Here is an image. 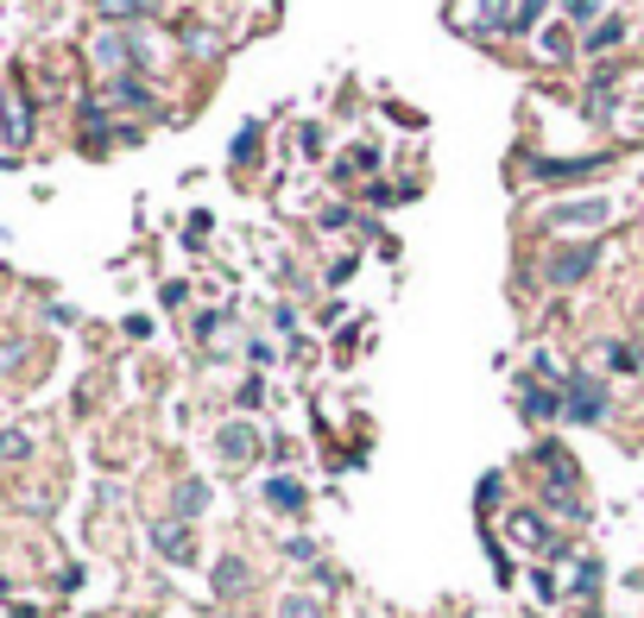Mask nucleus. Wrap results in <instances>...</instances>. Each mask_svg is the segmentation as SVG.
<instances>
[{"mask_svg":"<svg viewBox=\"0 0 644 618\" xmlns=\"http://www.w3.org/2000/svg\"><path fill=\"white\" fill-rule=\"evenodd\" d=\"M613 221V202L606 196H575V202H549L537 215V228L544 233H601Z\"/></svg>","mask_w":644,"mask_h":618,"instance_id":"obj_1","label":"nucleus"},{"mask_svg":"<svg viewBox=\"0 0 644 618\" xmlns=\"http://www.w3.org/2000/svg\"><path fill=\"white\" fill-rule=\"evenodd\" d=\"M601 266V240H575V247L544 252V285H582L587 271Z\"/></svg>","mask_w":644,"mask_h":618,"instance_id":"obj_2","label":"nucleus"},{"mask_svg":"<svg viewBox=\"0 0 644 618\" xmlns=\"http://www.w3.org/2000/svg\"><path fill=\"white\" fill-rule=\"evenodd\" d=\"M563 417L568 423H601L606 417V386L594 379V372H568V386H563Z\"/></svg>","mask_w":644,"mask_h":618,"instance_id":"obj_3","label":"nucleus"},{"mask_svg":"<svg viewBox=\"0 0 644 618\" xmlns=\"http://www.w3.org/2000/svg\"><path fill=\"white\" fill-rule=\"evenodd\" d=\"M462 26H468L474 39H493V32H512V26H518V7H512V0H474Z\"/></svg>","mask_w":644,"mask_h":618,"instance_id":"obj_4","label":"nucleus"},{"mask_svg":"<svg viewBox=\"0 0 644 618\" xmlns=\"http://www.w3.org/2000/svg\"><path fill=\"white\" fill-rule=\"evenodd\" d=\"M152 549L165 561H196V530L184 518H158L152 524Z\"/></svg>","mask_w":644,"mask_h":618,"instance_id":"obj_5","label":"nucleus"},{"mask_svg":"<svg viewBox=\"0 0 644 618\" xmlns=\"http://www.w3.org/2000/svg\"><path fill=\"white\" fill-rule=\"evenodd\" d=\"M594 171H601V158H537V165H531L537 183H582V177H594Z\"/></svg>","mask_w":644,"mask_h":618,"instance_id":"obj_6","label":"nucleus"},{"mask_svg":"<svg viewBox=\"0 0 644 618\" xmlns=\"http://www.w3.org/2000/svg\"><path fill=\"white\" fill-rule=\"evenodd\" d=\"M518 405H525V417L531 423H556L563 417V386H518Z\"/></svg>","mask_w":644,"mask_h":618,"instance_id":"obj_7","label":"nucleus"},{"mask_svg":"<svg viewBox=\"0 0 644 618\" xmlns=\"http://www.w3.org/2000/svg\"><path fill=\"white\" fill-rule=\"evenodd\" d=\"M537 467L549 474V492H575V480H582V474H575V455H568V448H556V442L537 448Z\"/></svg>","mask_w":644,"mask_h":618,"instance_id":"obj_8","label":"nucleus"},{"mask_svg":"<svg viewBox=\"0 0 644 618\" xmlns=\"http://www.w3.org/2000/svg\"><path fill=\"white\" fill-rule=\"evenodd\" d=\"M0 133H7V146H26V139H32V108H26L13 89L0 96Z\"/></svg>","mask_w":644,"mask_h":618,"instance_id":"obj_9","label":"nucleus"},{"mask_svg":"<svg viewBox=\"0 0 644 618\" xmlns=\"http://www.w3.org/2000/svg\"><path fill=\"white\" fill-rule=\"evenodd\" d=\"M512 537L531 542V549H544V556H563V542L549 537V524L537 518V511H512Z\"/></svg>","mask_w":644,"mask_h":618,"instance_id":"obj_10","label":"nucleus"},{"mask_svg":"<svg viewBox=\"0 0 644 618\" xmlns=\"http://www.w3.org/2000/svg\"><path fill=\"white\" fill-rule=\"evenodd\" d=\"M215 448H221V455H228V461H254V455H259V429L254 423H228V429H221V436H215Z\"/></svg>","mask_w":644,"mask_h":618,"instance_id":"obj_11","label":"nucleus"},{"mask_svg":"<svg viewBox=\"0 0 644 618\" xmlns=\"http://www.w3.org/2000/svg\"><path fill=\"white\" fill-rule=\"evenodd\" d=\"M266 505H273V511H304V505H310V492H304V480H291V474H273V480H266Z\"/></svg>","mask_w":644,"mask_h":618,"instance_id":"obj_12","label":"nucleus"},{"mask_svg":"<svg viewBox=\"0 0 644 618\" xmlns=\"http://www.w3.org/2000/svg\"><path fill=\"white\" fill-rule=\"evenodd\" d=\"M259 146H266V127H259V120H247V127L235 133V146H228V158H235V165H254Z\"/></svg>","mask_w":644,"mask_h":618,"instance_id":"obj_13","label":"nucleus"},{"mask_svg":"<svg viewBox=\"0 0 644 618\" xmlns=\"http://www.w3.org/2000/svg\"><path fill=\"white\" fill-rule=\"evenodd\" d=\"M620 39H625V20H601V26H587V32H582V44L594 51V58H601V51H613Z\"/></svg>","mask_w":644,"mask_h":618,"instance_id":"obj_14","label":"nucleus"},{"mask_svg":"<svg viewBox=\"0 0 644 618\" xmlns=\"http://www.w3.org/2000/svg\"><path fill=\"white\" fill-rule=\"evenodd\" d=\"M202 505H209V486H202V480H184V486H177V518H184V524L202 518Z\"/></svg>","mask_w":644,"mask_h":618,"instance_id":"obj_15","label":"nucleus"},{"mask_svg":"<svg viewBox=\"0 0 644 618\" xmlns=\"http://www.w3.org/2000/svg\"><path fill=\"white\" fill-rule=\"evenodd\" d=\"M108 96H115V101H127V108H158V101H152V89H139L133 77H108Z\"/></svg>","mask_w":644,"mask_h":618,"instance_id":"obj_16","label":"nucleus"},{"mask_svg":"<svg viewBox=\"0 0 644 618\" xmlns=\"http://www.w3.org/2000/svg\"><path fill=\"white\" fill-rule=\"evenodd\" d=\"M101 20H146L152 13V0H96Z\"/></svg>","mask_w":644,"mask_h":618,"instance_id":"obj_17","label":"nucleus"},{"mask_svg":"<svg viewBox=\"0 0 644 618\" xmlns=\"http://www.w3.org/2000/svg\"><path fill=\"white\" fill-rule=\"evenodd\" d=\"M240 587H247V568H240V561L228 556L221 568H215V594H240Z\"/></svg>","mask_w":644,"mask_h":618,"instance_id":"obj_18","label":"nucleus"},{"mask_svg":"<svg viewBox=\"0 0 644 618\" xmlns=\"http://www.w3.org/2000/svg\"><path fill=\"white\" fill-rule=\"evenodd\" d=\"M537 51H544L549 63H568V51H575V44H568V32H537Z\"/></svg>","mask_w":644,"mask_h":618,"instance_id":"obj_19","label":"nucleus"},{"mask_svg":"<svg viewBox=\"0 0 644 618\" xmlns=\"http://www.w3.org/2000/svg\"><path fill=\"white\" fill-rule=\"evenodd\" d=\"M601 561H594V556H582V568H575V594H601Z\"/></svg>","mask_w":644,"mask_h":618,"instance_id":"obj_20","label":"nucleus"},{"mask_svg":"<svg viewBox=\"0 0 644 618\" xmlns=\"http://www.w3.org/2000/svg\"><path fill=\"white\" fill-rule=\"evenodd\" d=\"M544 7H549V0H518V26H512V32H537Z\"/></svg>","mask_w":644,"mask_h":618,"instance_id":"obj_21","label":"nucleus"},{"mask_svg":"<svg viewBox=\"0 0 644 618\" xmlns=\"http://www.w3.org/2000/svg\"><path fill=\"white\" fill-rule=\"evenodd\" d=\"M278 618H323V606H316V599H304V594H291L285 606H278Z\"/></svg>","mask_w":644,"mask_h":618,"instance_id":"obj_22","label":"nucleus"},{"mask_svg":"<svg viewBox=\"0 0 644 618\" xmlns=\"http://www.w3.org/2000/svg\"><path fill=\"white\" fill-rule=\"evenodd\" d=\"M323 228H373L367 215H354V209H329L323 215Z\"/></svg>","mask_w":644,"mask_h":618,"instance_id":"obj_23","label":"nucleus"},{"mask_svg":"<svg viewBox=\"0 0 644 618\" xmlns=\"http://www.w3.org/2000/svg\"><path fill=\"white\" fill-rule=\"evenodd\" d=\"M499 492H506V480H499V474H487V480L474 486V499H480V511H487V505L499 499Z\"/></svg>","mask_w":644,"mask_h":618,"instance_id":"obj_24","label":"nucleus"},{"mask_svg":"<svg viewBox=\"0 0 644 618\" xmlns=\"http://www.w3.org/2000/svg\"><path fill=\"white\" fill-rule=\"evenodd\" d=\"M606 367H613V372H632L638 360H632V348H620V341H613V348H606Z\"/></svg>","mask_w":644,"mask_h":618,"instance_id":"obj_25","label":"nucleus"},{"mask_svg":"<svg viewBox=\"0 0 644 618\" xmlns=\"http://www.w3.org/2000/svg\"><path fill=\"white\" fill-rule=\"evenodd\" d=\"M285 556H291V561H316V542L310 537H291V542H285Z\"/></svg>","mask_w":644,"mask_h":618,"instance_id":"obj_26","label":"nucleus"},{"mask_svg":"<svg viewBox=\"0 0 644 618\" xmlns=\"http://www.w3.org/2000/svg\"><path fill=\"white\" fill-rule=\"evenodd\" d=\"M531 587H537V599H556V580H549V568H537V575H531Z\"/></svg>","mask_w":644,"mask_h":618,"instance_id":"obj_27","label":"nucleus"},{"mask_svg":"<svg viewBox=\"0 0 644 618\" xmlns=\"http://www.w3.org/2000/svg\"><path fill=\"white\" fill-rule=\"evenodd\" d=\"M26 448H32L26 436H0V455H7V461H13V455H26Z\"/></svg>","mask_w":644,"mask_h":618,"instance_id":"obj_28","label":"nucleus"},{"mask_svg":"<svg viewBox=\"0 0 644 618\" xmlns=\"http://www.w3.org/2000/svg\"><path fill=\"white\" fill-rule=\"evenodd\" d=\"M568 20H582V26H587V20H594V0H568Z\"/></svg>","mask_w":644,"mask_h":618,"instance_id":"obj_29","label":"nucleus"}]
</instances>
